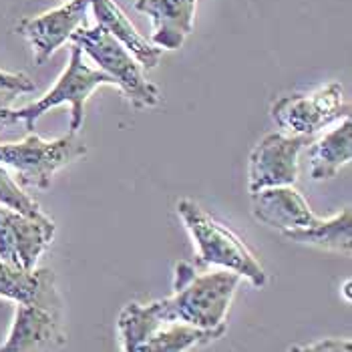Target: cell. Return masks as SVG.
Instances as JSON below:
<instances>
[{"label": "cell", "mask_w": 352, "mask_h": 352, "mask_svg": "<svg viewBox=\"0 0 352 352\" xmlns=\"http://www.w3.org/2000/svg\"><path fill=\"white\" fill-rule=\"evenodd\" d=\"M240 282L242 278L234 272L199 274L190 262H177L173 268V294L149 304L162 320L204 330H226V318Z\"/></svg>", "instance_id": "obj_1"}, {"label": "cell", "mask_w": 352, "mask_h": 352, "mask_svg": "<svg viewBox=\"0 0 352 352\" xmlns=\"http://www.w3.org/2000/svg\"><path fill=\"white\" fill-rule=\"evenodd\" d=\"M177 216L182 217L186 230L197 248V258L206 266H217L221 270L234 272L242 280H248L254 288L268 284V274L256 254L238 238L228 226L210 216L193 199L177 201Z\"/></svg>", "instance_id": "obj_2"}, {"label": "cell", "mask_w": 352, "mask_h": 352, "mask_svg": "<svg viewBox=\"0 0 352 352\" xmlns=\"http://www.w3.org/2000/svg\"><path fill=\"white\" fill-rule=\"evenodd\" d=\"M87 155V145L77 133L45 141L28 133L23 141L0 143V165L16 171L19 186L32 190H49L53 175Z\"/></svg>", "instance_id": "obj_3"}, {"label": "cell", "mask_w": 352, "mask_h": 352, "mask_svg": "<svg viewBox=\"0 0 352 352\" xmlns=\"http://www.w3.org/2000/svg\"><path fill=\"white\" fill-rule=\"evenodd\" d=\"M71 43L77 45L85 54H89L101 67V71L109 75L117 87H121V91L137 111L157 107L162 103L160 89L145 79L135 56L119 41H115L105 28L97 25L77 28L71 36Z\"/></svg>", "instance_id": "obj_4"}, {"label": "cell", "mask_w": 352, "mask_h": 352, "mask_svg": "<svg viewBox=\"0 0 352 352\" xmlns=\"http://www.w3.org/2000/svg\"><path fill=\"white\" fill-rule=\"evenodd\" d=\"M103 85H115V82L103 71L91 69L89 65H85L82 51L77 45H73L69 65L63 71V75L56 79L53 89L45 97H41L38 101L30 103L27 107L10 111V123L23 121L28 133H34V125L45 113H49L51 109L58 107L63 103H69L71 105L69 133H79V129L82 127V119H85V103Z\"/></svg>", "instance_id": "obj_5"}, {"label": "cell", "mask_w": 352, "mask_h": 352, "mask_svg": "<svg viewBox=\"0 0 352 352\" xmlns=\"http://www.w3.org/2000/svg\"><path fill=\"white\" fill-rule=\"evenodd\" d=\"M65 344V302L54 282L34 302L16 304L14 320L0 352H60Z\"/></svg>", "instance_id": "obj_6"}, {"label": "cell", "mask_w": 352, "mask_h": 352, "mask_svg": "<svg viewBox=\"0 0 352 352\" xmlns=\"http://www.w3.org/2000/svg\"><path fill=\"white\" fill-rule=\"evenodd\" d=\"M272 119L286 135H316L330 123L351 117L340 82H328L310 95H284L274 101Z\"/></svg>", "instance_id": "obj_7"}, {"label": "cell", "mask_w": 352, "mask_h": 352, "mask_svg": "<svg viewBox=\"0 0 352 352\" xmlns=\"http://www.w3.org/2000/svg\"><path fill=\"white\" fill-rule=\"evenodd\" d=\"M312 137L268 133L252 149L248 163V190L256 193L268 188L294 186L298 177L300 151L310 145Z\"/></svg>", "instance_id": "obj_8"}, {"label": "cell", "mask_w": 352, "mask_h": 352, "mask_svg": "<svg viewBox=\"0 0 352 352\" xmlns=\"http://www.w3.org/2000/svg\"><path fill=\"white\" fill-rule=\"evenodd\" d=\"M54 232L56 226L49 216L30 217L0 206V258L14 268L34 270Z\"/></svg>", "instance_id": "obj_9"}, {"label": "cell", "mask_w": 352, "mask_h": 352, "mask_svg": "<svg viewBox=\"0 0 352 352\" xmlns=\"http://www.w3.org/2000/svg\"><path fill=\"white\" fill-rule=\"evenodd\" d=\"M87 10L89 0H67L58 8L27 16L16 25V32L32 47L34 65H45L63 43L71 41L73 32L85 25Z\"/></svg>", "instance_id": "obj_10"}, {"label": "cell", "mask_w": 352, "mask_h": 352, "mask_svg": "<svg viewBox=\"0 0 352 352\" xmlns=\"http://www.w3.org/2000/svg\"><path fill=\"white\" fill-rule=\"evenodd\" d=\"M252 216L280 234L304 230L318 221V216L310 210L294 186L268 188L252 193Z\"/></svg>", "instance_id": "obj_11"}, {"label": "cell", "mask_w": 352, "mask_h": 352, "mask_svg": "<svg viewBox=\"0 0 352 352\" xmlns=\"http://www.w3.org/2000/svg\"><path fill=\"white\" fill-rule=\"evenodd\" d=\"M197 0H137L139 12L151 16V45L162 51H177L193 28Z\"/></svg>", "instance_id": "obj_12"}, {"label": "cell", "mask_w": 352, "mask_h": 352, "mask_svg": "<svg viewBox=\"0 0 352 352\" xmlns=\"http://www.w3.org/2000/svg\"><path fill=\"white\" fill-rule=\"evenodd\" d=\"M89 8L97 19V27L105 28L109 34L119 41L129 53L135 56L141 69H155L162 60V49L151 45L145 36L137 32L125 12L115 4V0H89Z\"/></svg>", "instance_id": "obj_13"}, {"label": "cell", "mask_w": 352, "mask_h": 352, "mask_svg": "<svg viewBox=\"0 0 352 352\" xmlns=\"http://www.w3.org/2000/svg\"><path fill=\"white\" fill-rule=\"evenodd\" d=\"M310 177L314 182L332 179L352 160V121L344 117L338 127L312 143L310 151Z\"/></svg>", "instance_id": "obj_14"}, {"label": "cell", "mask_w": 352, "mask_h": 352, "mask_svg": "<svg viewBox=\"0 0 352 352\" xmlns=\"http://www.w3.org/2000/svg\"><path fill=\"white\" fill-rule=\"evenodd\" d=\"M286 240L310 248H318L336 254H351L352 248V212L351 208H342L336 216L318 217V221L310 228L294 230L282 234Z\"/></svg>", "instance_id": "obj_15"}, {"label": "cell", "mask_w": 352, "mask_h": 352, "mask_svg": "<svg viewBox=\"0 0 352 352\" xmlns=\"http://www.w3.org/2000/svg\"><path fill=\"white\" fill-rule=\"evenodd\" d=\"M223 332L226 330H204L184 322L162 320L149 332L141 352H190L221 338Z\"/></svg>", "instance_id": "obj_16"}, {"label": "cell", "mask_w": 352, "mask_h": 352, "mask_svg": "<svg viewBox=\"0 0 352 352\" xmlns=\"http://www.w3.org/2000/svg\"><path fill=\"white\" fill-rule=\"evenodd\" d=\"M54 282V272L49 268L21 270L0 258V298L30 304Z\"/></svg>", "instance_id": "obj_17"}, {"label": "cell", "mask_w": 352, "mask_h": 352, "mask_svg": "<svg viewBox=\"0 0 352 352\" xmlns=\"http://www.w3.org/2000/svg\"><path fill=\"white\" fill-rule=\"evenodd\" d=\"M0 206L16 210L30 217L47 216L41 210V206L16 184V179H12V175L4 169V165H0Z\"/></svg>", "instance_id": "obj_18"}, {"label": "cell", "mask_w": 352, "mask_h": 352, "mask_svg": "<svg viewBox=\"0 0 352 352\" xmlns=\"http://www.w3.org/2000/svg\"><path fill=\"white\" fill-rule=\"evenodd\" d=\"M288 352H352V344L349 338H322L310 344L292 346Z\"/></svg>", "instance_id": "obj_19"}, {"label": "cell", "mask_w": 352, "mask_h": 352, "mask_svg": "<svg viewBox=\"0 0 352 352\" xmlns=\"http://www.w3.org/2000/svg\"><path fill=\"white\" fill-rule=\"evenodd\" d=\"M0 91H14L19 95L32 93L34 91V81L28 75H25V73L0 71Z\"/></svg>", "instance_id": "obj_20"}, {"label": "cell", "mask_w": 352, "mask_h": 352, "mask_svg": "<svg viewBox=\"0 0 352 352\" xmlns=\"http://www.w3.org/2000/svg\"><path fill=\"white\" fill-rule=\"evenodd\" d=\"M19 97V93L14 91H0V129L10 125V105L14 103V99Z\"/></svg>", "instance_id": "obj_21"}, {"label": "cell", "mask_w": 352, "mask_h": 352, "mask_svg": "<svg viewBox=\"0 0 352 352\" xmlns=\"http://www.w3.org/2000/svg\"><path fill=\"white\" fill-rule=\"evenodd\" d=\"M344 294H346V300H351V282L344 284Z\"/></svg>", "instance_id": "obj_22"}]
</instances>
